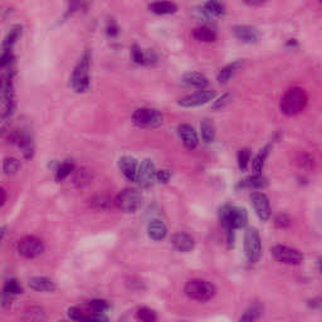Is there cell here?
<instances>
[{"mask_svg":"<svg viewBox=\"0 0 322 322\" xmlns=\"http://www.w3.org/2000/svg\"><path fill=\"white\" fill-rule=\"evenodd\" d=\"M72 172H74V163H73L72 160H66L63 163L59 164L57 166L54 172V179L55 181H62L64 180L68 175L72 174Z\"/></svg>","mask_w":322,"mask_h":322,"instance_id":"26","label":"cell"},{"mask_svg":"<svg viewBox=\"0 0 322 322\" xmlns=\"http://www.w3.org/2000/svg\"><path fill=\"white\" fill-rule=\"evenodd\" d=\"M5 226H3V228H1V238H4V235H5Z\"/></svg>","mask_w":322,"mask_h":322,"instance_id":"48","label":"cell"},{"mask_svg":"<svg viewBox=\"0 0 322 322\" xmlns=\"http://www.w3.org/2000/svg\"><path fill=\"white\" fill-rule=\"evenodd\" d=\"M172 244L173 247L177 250V252L181 253H188L192 252L195 247V241L192 235L188 234V233L179 232L175 233L172 237Z\"/></svg>","mask_w":322,"mask_h":322,"instance_id":"17","label":"cell"},{"mask_svg":"<svg viewBox=\"0 0 322 322\" xmlns=\"http://www.w3.org/2000/svg\"><path fill=\"white\" fill-rule=\"evenodd\" d=\"M18 253L26 259L37 258L44 252V243L34 235H26L18 243Z\"/></svg>","mask_w":322,"mask_h":322,"instance_id":"9","label":"cell"},{"mask_svg":"<svg viewBox=\"0 0 322 322\" xmlns=\"http://www.w3.org/2000/svg\"><path fill=\"white\" fill-rule=\"evenodd\" d=\"M215 97V91L214 90H200L199 92L189 95V96L183 97L179 99V106L185 108H192V107H199L203 106Z\"/></svg>","mask_w":322,"mask_h":322,"instance_id":"10","label":"cell"},{"mask_svg":"<svg viewBox=\"0 0 322 322\" xmlns=\"http://www.w3.org/2000/svg\"><path fill=\"white\" fill-rule=\"evenodd\" d=\"M106 30H107V35L111 38H115L119 35V25H117V23L113 21V19H111V21L107 23V28H106Z\"/></svg>","mask_w":322,"mask_h":322,"instance_id":"44","label":"cell"},{"mask_svg":"<svg viewBox=\"0 0 322 322\" xmlns=\"http://www.w3.org/2000/svg\"><path fill=\"white\" fill-rule=\"evenodd\" d=\"M90 66H91V53L90 50L82 54L79 58L78 63L75 64L74 70H73L72 75H71L70 84L73 91L77 93H84L87 92L91 87L90 81Z\"/></svg>","mask_w":322,"mask_h":322,"instance_id":"2","label":"cell"},{"mask_svg":"<svg viewBox=\"0 0 322 322\" xmlns=\"http://www.w3.org/2000/svg\"><path fill=\"white\" fill-rule=\"evenodd\" d=\"M308 96L303 88L292 87L283 95L279 103V108L283 115L288 117L297 116L307 106Z\"/></svg>","mask_w":322,"mask_h":322,"instance_id":"1","label":"cell"},{"mask_svg":"<svg viewBox=\"0 0 322 322\" xmlns=\"http://www.w3.org/2000/svg\"><path fill=\"white\" fill-rule=\"evenodd\" d=\"M21 166L22 164L18 159H15V157H6L3 163L4 174L8 175V176H13V175H15L19 172Z\"/></svg>","mask_w":322,"mask_h":322,"instance_id":"32","label":"cell"},{"mask_svg":"<svg viewBox=\"0 0 322 322\" xmlns=\"http://www.w3.org/2000/svg\"><path fill=\"white\" fill-rule=\"evenodd\" d=\"M23 293V288L19 285V282L14 278H10L5 282V285L3 287V295H1V306L6 307L10 305L15 296Z\"/></svg>","mask_w":322,"mask_h":322,"instance_id":"18","label":"cell"},{"mask_svg":"<svg viewBox=\"0 0 322 322\" xmlns=\"http://www.w3.org/2000/svg\"><path fill=\"white\" fill-rule=\"evenodd\" d=\"M267 177H264L263 175H261L259 173H257L255 175H252V176H248L247 179L242 180L241 183H239V186L244 189H264L267 188Z\"/></svg>","mask_w":322,"mask_h":322,"instance_id":"25","label":"cell"},{"mask_svg":"<svg viewBox=\"0 0 322 322\" xmlns=\"http://www.w3.org/2000/svg\"><path fill=\"white\" fill-rule=\"evenodd\" d=\"M149 10L156 15H170L177 12V6L174 3H172V1L160 0V1L151 3L149 5Z\"/></svg>","mask_w":322,"mask_h":322,"instance_id":"22","label":"cell"},{"mask_svg":"<svg viewBox=\"0 0 322 322\" xmlns=\"http://www.w3.org/2000/svg\"><path fill=\"white\" fill-rule=\"evenodd\" d=\"M192 37L195 41L203 42V43H213L217 41V33L209 28V26H198L195 29H193Z\"/></svg>","mask_w":322,"mask_h":322,"instance_id":"24","label":"cell"},{"mask_svg":"<svg viewBox=\"0 0 322 322\" xmlns=\"http://www.w3.org/2000/svg\"><path fill=\"white\" fill-rule=\"evenodd\" d=\"M233 34L243 43H257L261 38V33L257 28L250 25H237L233 28Z\"/></svg>","mask_w":322,"mask_h":322,"instance_id":"15","label":"cell"},{"mask_svg":"<svg viewBox=\"0 0 322 322\" xmlns=\"http://www.w3.org/2000/svg\"><path fill=\"white\" fill-rule=\"evenodd\" d=\"M219 221L226 230H235L243 228L248 222L247 210L242 206L225 204L219 209Z\"/></svg>","mask_w":322,"mask_h":322,"instance_id":"3","label":"cell"},{"mask_svg":"<svg viewBox=\"0 0 322 322\" xmlns=\"http://www.w3.org/2000/svg\"><path fill=\"white\" fill-rule=\"evenodd\" d=\"M242 1L248 6H258L266 3L267 0H242Z\"/></svg>","mask_w":322,"mask_h":322,"instance_id":"45","label":"cell"},{"mask_svg":"<svg viewBox=\"0 0 322 322\" xmlns=\"http://www.w3.org/2000/svg\"><path fill=\"white\" fill-rule=\"evenodd\" d=\"M250 161V151L249 149H242L238 152V166L242 172H246L248 169Z\"/></svg>","mask_w":322,"mask_h":322,"instance_id":"36","label":"cell"},{"mask_svg":"<svg viewBox=\"0 0 322 322\" xmlns=\"http://www.w3.org/2000/svg\"><path fill=\"white\" fill-rule=\"evenodd\" d=\"M137 320L144 322H155L157 320V315L154 310L149 307H139L136 311Z\"/></svg>","mask_w":322,"mask_h":322,"instance_id":"34","label":"cell"},{"mask_svg":"<svg viewBox=\"0 0 322 322\" xmlns=\"http://www.w3.org/2000/svg\"><path fill=\"white\" fill-rule=\"evenodd\" d=\"M271 254L274 261L287 266H298L303 262V254L298 249L287 247V246H274L271 249Z\"/></svg>","mask_w":322,"mask_h":322,"instance_id":"8","label":"cell"},{"mask_svg":"<svg viewBox=\"0 0 322 322\" xmlns=\"http://www.w3.org/2000/svg\"><path fill=\"white\" fill-rule=\"evenodd\" d=\"M204 12L213 17L221 18L225 14V6L219 0H208L204 5Z\"/></svg>","mask_w":322,"mask_h":322,"instance_id":"29","label":"cell"},{"mask_svg":"<svg viewBox=\"0 0 322 322\" xmlns=\"http://www.w3.org/2000/svg\"><path fill=\"white\" fill-rule=\"evenodd\" d=\"M28 286L30 290L37 291V292H54L57 286L50 278L47 277H33L28 281Z\"/></svg>","mask_w":322,"mask_h":322,"instance_id":"20","label":"cell"},{"mask_svg":"<svg viewBox=\"0 0 322 322\" xmlns=\"http://www.w3.org/2000/svg\"><path fill=\"white\" fill-rule=\"evenodd\" d=\"M319 271L322 273V257L320 258V261H319Z\"/></svg>","mask_w":322,"mask_h":322,"instance_id":"47","label":"cell"},{"mask_svg":"<svg viewBox=\"0 0 322 322\" xmlns=\"http://www.w3.org/2000/svg\"><path fill=\"white\" fill-rule=\"evenodd\" d=\"M143 203V195L137 189L126 188L115 198V205L124 213H135Z\"/></svg>","mask_w":322,"mask_h":322,"instance_id":"5","label":"cell"},{"mask_svg":"<svg viewBox=\"0 0 322 322\" xmlns=\"http://www.w3.org/2000/svg\"><path fill=\"white\" fill-rule=\"evenodd\" d=\"M201 139L205 144H212L215 140V127L214 124L209 119H205L200 124Z\"/></svg>","mask_w":322,"mask_h":322,"instance_id":"27","label":"cell"},{"mask_svg":"<svg viewBox=\"0 0 322 322\" xmlns=\"http://www.w3.org/2000/svg\"><path fill=\"white\" fill-rule=\"evenodd\" d=\"M186 296L189 298L194 299L198 302H206L214 298L217 295V288L213 283L205 281V279H192L186 283L185 288Z\"/></svg>","mask_w":322,"mask_h":322,"instance_id":"4","label":"cell"},{"mask_svg":"<svg viewBox=\"0 0 322 322\" xmlns=\"http://www.w3.org/2000/svg\"><path fill=\"white\" fill-rule=\"evenodd\" d=\"M90 204L93 209L106 210L111 208V205H112V200H111L107 195H96V197H93L92 199H91Z\"/></svg>","mask_w":322,"mask_h":322,"instance_id":"31","label":"cell"},{"mask_svg":"<svg viewBox=\"0 0 322 322\" xmlns=\"http://www.w3.org/2000/svg\"><path fill=\"white\" fill-rule=\"evenodd\" d=\"M233 99V95L232 93H224V95H222L219 99H217V101H214V103H213L212 108L214 111H221L223 110V108H225L226 106L229 105L230 102H232Z\"/></svg>","mask_w":322,"mask_h":322,"instance_id":"37","label":"cell"},{"mask_svg":"<svg viewBox=\"0 0 322 322\" xmlns=\"http://www.w3.org/2000/svg\"><path fill=\"white\" fill-rule=\"evenodd\" d=\"M5 200H6L5 190H4V189H1V205H4V204H5Z\"/></svg>","mask_w":322,"mask_h":322,"instance_id":"46","label":"cell"},{"mask_svg":"<svg viewBox=\"0 0 322 322\" xmlns=\"http://www.w3.org/2000/svg\"><path fill=\"white\" fill-rule=\"evenodd\" d=\"M131 55L136 64H146V52H144L137 44L131 47Z\"/></svg>","mask_w":322,"mask_h":322,"instance_id":"38","label":"cell"},{"mask_svg":"<svg viewBox=\"0 0 322 322\" xmlns=\"http://www.w3.org/2000/svg\"><path fill=\"white\" fill-rule=\"evenodd\" d=\"M319 1H320V3H321V4H322V0H319Z\"/></svg>","mask_w":322,"mask_h":322,"instance_id":"49","label":"cell"},{"mask_svg":"<svg viewBox=\"0 0 322 322\" xmlns=\"http://www.w3.org/2000/svg\"><path fill=\"white\" fill-rule=\"evenodd\" d=\"M10 140H12V143L17 144L19 146L26 160H30L34 156L35 146L34 141H33V136L29 134V131L23 130L21 132H14L10 136Z\"/></svg>","mask_w":322,"mask_h":322,"instance_id":"12","label":"cell"},{"mask_svg":"<svg viewBox=\"0 0 322 322\" xmlns=\"http://www.w3.org/2000/svg\"><path fill=\"white\" fill-rule=\"evenodd\" d=\"M242 66H243V61H235L233 62V63L228 64V66L222 68V70L219 71V73H218V77H217L218 82L221 84L228 83V82L232 79L233 75L238 72V70L242 67Z\"/></svg>","mask_w":322,"mask_h":322,"instance_id":"23","label":"cell"},{"mask_svg":"<svg viewBox=\"0 0 322 322\" xmlns=\"http://www.w3.org/2000/svg\"><path fill=\"white\" fill-rule=\"evenodd\" d=\"M262 316V307L259 305H253L244 312L243 316H241L239 321H257Z\"/></svg>","mask_w":322,"mask_h":322,"instance_id":"35","label":"cell"},{"mask_svg":"<svg viewBox=\"0 0 322 322\" xmlns=\"http://www.w3.org/2000/svg\"><path fill=\"white\" fill-rule=\"evenodd\" d=\"M148 234L150 239L155 242H160L166 238L168 235V226L165 225L163 221L154 219L148 224Z\"/></svg>","mask_w":322,"mask_h":322,"instance_id":"19","label":"cell"},{"mask_svg":"<svg viewBox=\"0 0 322 322\" xmlns=\"http://www.w3.org/2000/svg\"><path fill=\"white\" fill-rule=\"evenodd\" d=\"M172 177V174L169 170H165V169H161V170H157L156 172V181L159 183L166 184Z\"/></svg>","mask_w":322,"mask_h":322,"instance_id":"43","label":"cell"},{"mask_svg":"<svg viewBox=\"0 0 322 322\" xmlns=\"http://www.w3.org/2000/svg\"><path fill=\"white\" fill-rule=\"evenodd\" d=\"M119 169L128 181L136 183L137 173H139V164H137V161L134 157L122 156L119 160Z\"/></svg>","mask_w":322,"mask_h":322,"instance_id":"16","label":"cell"},{"mask_svg":"<svg viewBox=\"0 0 322 322\" xmlns=\"http://www.w3.org/2000/svg\"><path fill=\"white\" fill-rule=\"evenodd\" d=\"M177 135H179L181 143L184 144L186 149L189 150H194L199 145V139H198L197 131L194 127H192L188 124H180L177 126Z\"/></svg>","mask_w":322,"mask_h":322,"instance_id":"14","label":"cell"},{"mask_svg":"<svg viewBox=\"0 0 322 322\" xmlns=\"http://www.w3.org/2000/svg\"><path fill=\"white\" fill-rule=\"evenodd\" d=\"M183 83L189 87L198 88V90H205L209 84V81L205 75L200 72H189L184 74Z\"/></svg>","mask_w":322,"mask_h":322,"instance_id":"21","label":"cell"},{"mask_svg":"<svg viewBox=\"0 0 322 322\" xmlns=\"http://www.w3.org/2000/svg\"><path fill=\"white\" fill-rule=\"evenodd\" d=\"M244 253L249 263H257L262 255V241L258 230L248 228L244 234Z\"/></svg>","mask_w":322,"mask_h":322,"instance_id":"6","label":"cell"},{"mask_svg":"<svg viewBox=\"0 0 322 322\" xmlns=\"http://www.w3.org/2000/svg\"><path fill=\"white\" fill-rule=\"evenodd\" d=\"M156 168L151 160H144L139 165L136 183L143 188H150L156 183Z\"/></svg>","mask_w":322,"mask_h":322,"instance_id":"11","label":"cell"},{"mask_svg":"<svg viewBox=\"0 0 322 322\" xmlns=\"http://www.w3.org/2000/svg\"><path fill=\"white\" fill-rule=\"evenodd\" d=\"M132 121L139 127H159L163 124V115L155 108H137L132 115Z\"/></svg>","mask_w":322,"mask_h":322,"instance_id":"7","label":"cell"},{"mask_svg":"<svg viewBox=\"0 0 322 322\" xmlns=\"http://www.w3.org/2000/svg\"><path fill=\"white\" fill-rule=\"evenodd\" d=\"M25 319L26 320H44L46 319V315H44V311L39 307H30L25 311Z\"/></svg>","mask_w":322,"mask_h":322,"instance_id":"40","label":"cell"},{"mask_svg":"<svg viewBox=\"0 0 322 322\" xmlns=\"http://www.w3.org/2000/svg\"><path fill=\"white\" fill-rule=\"evenodd\" d=\"M84 1H86V0H68V10L67 13H66V17H70L75 10H78V8Z\"/></svg>","mask_w":322,"mask_h":322,"instance_id":"42","label":"cell"},{"mask_svg":"<svg viewBox=\"0 0 322 322\" xmlns=\"http://www.w3.org/2000/svg\"><path fill=\"white\" fill-rule=\"evenodd\" d=\"M274 224H276V226L281 228V229H285V228L290 226L291 218L287 214H285V213H281V214H278L274 218Z\"/></svg>","mask_w":322,"mask_h":322,"instance_id":"41","label":"cell"},{"mask_svg":"<svg viewBox=\"0 0 322 322\" xmlns=\"http://www.w3.org/2000/svg\"><path fill=\"white\" fill-rule=\"evenodd\" d=\"M22 34V25H14L9 30L3 41V50H12L14 44Z\"/></svg>","mask_w":322,"mask_h":322,"instance_id":"28","label":"cell"},{"mask_svg":"<svg viewBox=\"0 0 322 322\" xmlns=\"http://www.w3.org/2000/svg\"><path fill=\"white\" fill-rule=\"evenodd\" d=\"M86 307L95 314H105L110 308V303L106 299H92L86 305Z\"/></svg>","mask_w":322,"mask_h":322,"instance_id":"33","label":"cell"},{"mask_svg":"<svg viewBox=\"0 0 322 322\" xmlns=\"http://www.w3.org/2000/svg\"><path fill=\"white\" fill-rule=\"evenodd\" d=\"M250 200H252L255 214L258 215L261 221L267 222L271 218V204L267 195L263 193H253L250 195Z\"/></svg>","mask_w":322,"mask_h":322,"instance_id":"13","label":"cell"},{"mask_svg":"<svg viewBox=\"0 0 322 322\" xmlns=\"http://www.w3.org/2000/svg\"><path fill=\"white\" fill-rule=\"evenodd\" d=\"M271 151V145H266L261 151H259L257 156L254 157V160L252 161V169L255 173H261L264 168V163H266V159H267L268 154Z\"/></svg>","mask_w":322,"mask_h":322,"instance_id":"30","label":"cell"},{"mask_svg":"<svg viewBox=\"0 0 322 322\" xmlns=\"http://www.w3.org/2000/svg\"><path fill=\"white\" fill-rule=\"evenodd\" d=\"M91 175L86 169H79L78 172L75 173L74 176V183L78 186H84L86 184L90 183Z\"/></svg>","mask_w":322,"mask_h":322,"instance_id":"39","label":"cell"}]
</instances>
